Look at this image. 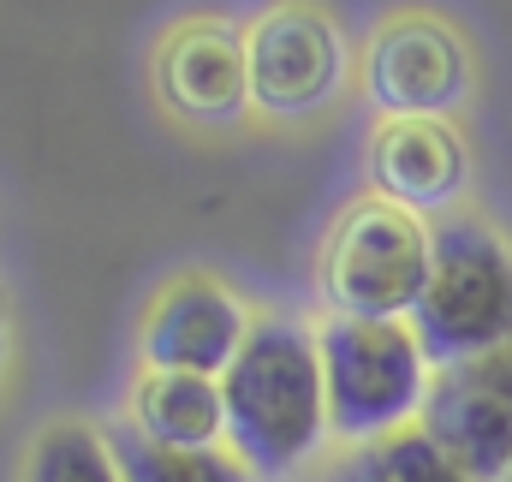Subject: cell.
<instances>
[{
  "instance_id": "cell-1",
  "label": "cell",
  "mask_w": 512,
  "mask_h": 482,
  "mask_svg": "<svg viewBox=\"0 0 512 482\" xmlns=\"http://www.w3.org/2000/svg\"><path fill=\"white\" fill-rule=\"evenodd\" d=\"M227 393V447L256 471V482L292 477L328 429L322 346L292 316H256L245 352L221 375Z\"/></svg>"
},
{
  "instance_id": "cell-2",
  "label": "cell",
  "mask_w": 512,
  "mask_h": 482,
  "mask_svg": "<svg viewBox=\"0 0 512 482\" xmlns=\"http://www.w3.org/2000/svg\"><path fill=\"white\" fill-rule=\"evenodd\" d=\"M411 328L435 369L512 346V244L465 215L441 221L435 268L411 310Z\"/></svg>"
},
{
  "instance_id": "cell-3",
  "label": "cell",
  "mask_w": 512,
  "mask_h": 482,
  "mask_svg": "<svg viewBox=\"0 0 512 482\" xmlns=\"http://www.w3.org/2000/svg\"><path fill=\"white\" fill-rule=\"evenodd\" d=\"M316 346H322V381H328V429L340 441L364 447L423 417L435 363L411 322L334 316L328 328H316Z\"/></svg>"
},
{
  "instance_id": "cell-4",
  "label": "cell",
  "mask_w": 512,
  "mask_h": 482,
  "mask_svg": "<svg viewBox=\"0 0 512 482\" xmlns=\"http://www.w3.org/2000/svg\"><path fill=\"white\" fill-rule=\"evenodd\" d=\"M435 268V227L387 197L352 203L322 244V298L334 316L411 322Z\"/></svg>"
},
{
  "instance_id": "cell-5",
  "label": "cell",
  "mask_w": 512,
  "mask_h": 482,
  "mask_svg": "<svg viewBox=\"0 0 512 482\" xmlns=\"http://www.w3.org/2000/svg\"><path fill=\"white\" fill-rule=\"evenodd\" d=\"M245 54H251V102L274 120H304L328 108L346 78L340 24L310 0L268 6L245 36Z\"/></svg>"
},
{
  "instance_id": "cell-6",
  "label": "cell",
  "mask_w": 512,
  "mask_h": 482,
  "mask_svg": "<svg viewBox=\"0 0 512 482\" xmlns=\"http://www.w3.org/2000/svg\"><path fill=\"white\" fill-rule=\"evenodd\" d=\"M364 90L387 120H447L471 96V54L429 12L387 18L364 48Z\"/></svg>"
},
{
  "instance_id": "cell-7",
  "label": "cell",
  "mask_w": 512,
  "mask_h": 482,
  "mask_svg": "<svg viewBox=\"0 0 512 482\" xmlns=\"http://www.w3.org/2000/svg\"><path fill=\"white\" fill-rule=\"evenodd\" d=\"M477 482H507L512 471V346L489 358L435 369L417 417Z\"/></svg>"
},
{
  "instance_id": "cell-8",
  "label": "cell",
  "mask_w": 512,
  "mask_h": 482,
  "mask_svg": "<svg viewBox=\"0 0 512 482\" xmlns=\"http://www.w3.org/2000/svg\"><path fill=\"white\" fill-rule=\"evenodd\" d=\"M251 310L233 286L209 274L173 280L149 316H143V369H191V375H227L251 340Z\"/></svg>"
},
{
  "instance_id": "cell-9",
  "label": "cell",
  "mask_w": 512,
  "mask_h": 482,
  "mask_svg": "<svg viewBox=\"0 0 512 482\" xmlns=\"http://www.w3.org/2000/svg\"><path fill=\"white\" fill-rule=\"evenodd\" d=\"M370 179L376 197L429 215L465 197L471 149L453 120H382L370 137Z\"/></svg>"
},
{
  "instance_id": "cell-10",
  "label": "cell",
  "mask_w": 512,
  "mask_h": 482,
  "mask_svg": "<svg viewBox=\"0 0 512 482\" xmlns=\"http://www.w3.org/2000/svg\"><path fill=\"white\" fill-rule=\"evenodd\" d=\"M161 96L197 125H227L251 108V54L215 18H191L161 42Z\"/></svg>"
},
{
  "instance_id": "cell-11",
  "label": "cell",
  "mask_w": 512,
  "mask_h": 482,
  "mask_svg": "<svg viewBox=\"0 0 512 482\" xmlns=\"http://www.w3.org/2000/svg\"><path fill=\"white\" fill-rule=\"evenodd\" d=\"M131 429L161 447H227V393L221 375L143 369L131 387Z\"/></svg>"
},
{
  "instance_id": "cell-12",
  "label": "cell",
  "mask_w": 512,
  "mask_h": 482,
  "mask_svg": "<svg viewBox=\"0 0 512 482\" xmlns=\"http://www.w3.org/2000/svg\"><path fill=\"white\" fill-rule=\"evenodd\" d=\"M334 482H477L423 423H405L382 441L352 447L346 465H334Z\"/></svg>"
},
{
  "instance_id": "cell-13",
  "label": "cell",
  "mask_w": 512,
  "mask_h": 482,
  "mask_svg": "<svg viewBox=\"0 0 512 482\" xmlns=\"http://www.w3.org/2000/svg\"><path fill=\"white\" fill-rule=\"evenodd\" d=\"M114 459L126 482H256L233 447H161L137 429H114Z\"/></svg>"
},
{
  "instance_id": "cell-14",
  "label": "cell",
  "mask_w": 512,
  "mask_h": 482,
  "mask_svg": "<svg viewBox=\"0 0 512 482\" xmlns=\"http://www.w3.org/2000/svg\"><path fill=\"white\" fill-rule=\"evenodd\" d=\"M24 482H126L114 459V435H102L84 417L48 423L24 459Z\"/></svg>"
},
{
  "instance_id": "cell-15",
  "label": "cell",
  "mask_w": 512,
  "mask_h": 482,
  "mask_svg": "<svg viewBox=\"0 0 512 482\" xmlns=\"http://www.w3.org/2000/svg\"><path fill=\"white\" fill-rule=\"evenodd\" d=\"M0 375H6V310H0Z\"/></svg>"
},
{
  "instance_id": "cell-16",
  "label": "cell",
  "mask_w": 512,
  "mask_h": 482,
  "mask_svg": "<svg viewBox=\"0 0 512 482\" xmlns=\"http://www.w3.org/2000/svg\"><path fill=\"white\" fill-rule=\"evenodd\" d=\"M507 482H512V471H507Z\"/></svg>"
}]
</instances>
